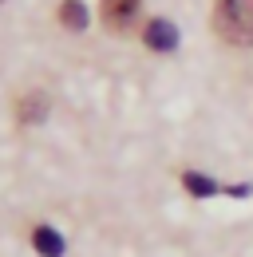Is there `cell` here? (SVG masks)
Masks as SVG:
<instances>
[{
	"mask_svg": "<svg viewBox=\"0 0 253 257\" xmlns=\"http://www.w3.org/2000/svg\"><path fill=\"white\" fill-rule=\"evenodd\" d=\"M214 36L229 48L253 44V0H218L214 4Z\"/></svg>",
	"mask_w": 253,
	"mask_h": 257,
	"instance_id": "obj_1",
	"label": "cell"
},
{
	"mask_svg": "<svg viewBox=\"0 0 253 257\" xmlns=\"http://www.w3.org/2000/svg\"><path fill=\"white\" fill-rule=\"evenodd\" d=\"M20 123H40L48 115V95L44 91H32V95H20V107H16Z\"/></svg>",
	"mask_w": 253,
	"mask_h": 257,
	"instance_id": "obj_5",
	"label": "cell"
},
{
	"mask_svg": "<svg viewBox=\"0 0 253 257\" xmlns=\"http://www.w3.org/2000/svg\"><path fill=\"white\" fill-rule=\"evenodd\" d=\"M60 24L71 28V32H83V28H87V8H83V0H63L60 4Z\"/></svg>",
	"mask_w": 253,
	"mask_h": 257,
	"instance_id": "obj_7",
	"label": "cell"
},
{
	"mask_svg": "<svg viewBox=\"0 0 253 257\" xmlns=\"http://www.w3.org/2000/svg\"><path fill=\"white\" fill-rule=\"evenodd\" d=\"M143 44H147L151 52H174V48H178V28H174L170 20H151V24L143 28Z\"/></svg>",
	"mask_w": 253,
	"mask_h": 257,
	"instance_id": "obj_3",
	"label": "cell"
},
{
	"mask_svg": "<svg viewBox=\"0 0 253 257\" xmlns=\"http://www.w3.org/2000/svg\"><path fill=\"white\" fill-rule=\"evenodd\" d=\"M32 245H36L40 257H63V237L52 225H36V229H32Z\"/></svg>",
	"mask_w": 253,
	"mask_h": 257,
	"instance_id": "obj_4",
	"label": "cell"
},
{
	"mask_svg": "<svg viewBox=\"0 0 253 257\" xmlns=\"http://www.w3.org/2000/svg\"><path fill=\"white\" fill-rule=\"evenodd\" d=\"M139 8H143V0H99V16H103V24L111 28V32H131V24L139 20Z\"/></svg>",
	"mask_w": 253,
	"mask_h": 257,
	"instance_id": "obj_2",
	"label": "cell"
},
{
	"mask_svg": "<svg viewBox=\"0 0 253 257\" xmlns=\"http://www.w3.org/2000/svg\"><path fill=\"white\" fill-rule=\"evenodd\" d=\"M182 186H186L194 198H214L218 190H221V194H229L225 186H218L214 178H206V174H198V170H186V174H182Z\"/></svg>",
	"mask_w": 253,
	"mask_h": 257,
	"instance_id": "obj_6",
	"label": "cell"
}]
</instances>
